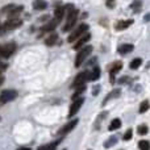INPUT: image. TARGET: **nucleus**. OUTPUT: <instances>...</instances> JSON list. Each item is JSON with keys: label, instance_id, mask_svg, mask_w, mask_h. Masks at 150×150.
<instances>
[{"label": "nucleus", "instance_id": "1", "mask_svg": "<svg viewBox=\"0 0 150 150\" xmlns=\"http://www.w3.org/2000/svg\"><path fill=\"white\" fill-rule=\"evenodd\" d=\"M23 25V21L17 17H9L1 26H0V33H4L7 30H13V29H17L18 26Z\"/></svg>", "mask_w": 150, "mask_h": 150}, {"label": "nucleus", "instance_id": "2", "mask_svg": "<svg viewBox=\"0 0 150 150\" xmlns=\"http://www.w3.org/2000/svg\"><path fill=\"white\" fill-rule=\"evenodd\" d=\"M91 53H92V46H90V45H88V46H83L82 49L78 52L76 58H75V67H79Z\"/></svg>", "mask_w": 150, "mask_h": 150}, {"label": "nucleus", "instance_id": "3", "mask_svg": "<svg viewBox=\"0 0 150 150\" xmlns=\"http://www.w3.org/2000/svg\"><path fill=\"white\" fill-rule=\"evenodd\" d=\"M87 30H88L87 24H80L75 30H73L70 33V36H69V38H67V42H74V41H76V40H79L83 34H86V32Z\"/></svg>", "mask_w": 150, "mask_h": 150}, {"label": "nucleus", "instance_id": "4", "mask_svg": "<svg viewBox=\"0 0 150 150\" xmlns=\"http://www.w3.org/2000/svg\"><path fill=\"white\" fill-rule=\"evenodd\" d=\"M16 44L15 42H9L5 45H0V57L1 58H9L11 55L15 53Z\"/></svg>", "mask_w": 150, "mask_h": 150}, {"label": "nucleus", "instance_id": "5", "mask_svg": "<svg viewBox=\"0 0 150 150\" xmlns=\"http://www.w3.org/2000/svg\"><path fill=\"white\" fill-rule=\"evenodd\" d=\"M17 98V91L15 90H4L1 93H0V103L5 104V103H9V101L15 100Z\"/></svg>", "mask_w": 150, "mask_h": 150}, {"label": "nucleus", "instance_id": "6", "mask_svg": "<svg viewBox=\"0 0 150 150\" xmlns=\"http://www.w3.org/2000/svg\"><path fill=\"white\" fill-rule=\"evenodd\" d=\"M78 15H79V11L78 9H74L69 13L67 15V23H66L65 26H63V32H69L75 25V23H76V20H78Z\"/></svg>", "mask_w": 150, "mask_h": 150}, {"label": "nucleus", "instance_id": "7", "mask_svg": "<svg viewBox=\"0 0 150 150\" xmlns=\"http://www.w3.org/2000/svg\"><path fill=\"white\" fill-rule=\"evenodd\" d=\"M88 75H90L88 71H82V73H79L76 76H75L73 84H71V88H76V87H79V86L84 84V83L88 80Z\"/></svg>", "mask_w": 150, "mask_h": 150}, {"label": "nucleus", "instance_id": "8", "mask_svg": "<svg viewBox=\"0 0 150 150\" xmlns=\"http://www.w3.org/2000/svg\"><path fill=\"white\" fill-rule=\"evenodd\" d=\"M83 103H84V99H83V98H78V99H75L73 103H71V105H70V111H69V115H67L69 119H70V117H73L74 115H76V113H78V111H79L80 107L83 105Z\"/></svg>", "mask_w": 150, "mask_h": 150}, {"label": "nucleus", "instance_id": "9", "mask_svg": "<svg viewBox=\"0 0 150 150\" xmlns=\"http://www.w3.org/2000/svg\"><path fill=\"white\" fill-rule=\"evenodd\" d=\"M78 122H79V120H78V119H75V120H73V121H70L69 124H66L65 127H62L59 130H58V134H62V136L69 134V133H70L71 130H73L74 128L76 127Z\"/></svg>", "mask_w": 150, "mask_h": 150}, {"label": "nucleus", "instance_id": "10", "mask_svg": "<svg viewBox=\"0 0 150 150\" xmlns=\"http://www.w3.org/2000/svg\"><path fill=\"white\" fill-rule=\"evenodd\" d=\"M121 69H122V62L117 61V62L112 63L111 69H109V75H111V83H113V82H115V79H113L115 74H117L120 70H121Z\"/></svg>", "mask_w": 150, "mask_h": 150}, {"label": "nucleus", "instance_id": "11", "mask_svg": "<svg viewBox=\"0 0 150 150\" xmlns=\"http://www.w3.org/2000/svg\"><path fill=\"white\" fill-rule=\"evenodd\" d=\"M90 40H91V34H90V33H86V34H83V36L80 37V38L76 41V44L74 45V49H75V50H79V49H82V47H83V45H84V44H87V42L90 41Z\"/></svg>", "mask_w": 150, "mask_h": 150}, {"label": "nucleus", "instance_id": "12", "mask_svg": "<svg viewBox=\"0 0 150 150\" xmlns=\"http://www.w3.org/2000/svg\"><path fill=\"white\" fill-rule=\"evenodd\" d=\"M58 24H59V21H58L57 18L54 17L53 20H50L47 24H45V25L41 28V30H42V32H52V30H54V29L57 28Z\"/></svg>", "mask_w": 150, "mask_h": 150}, {"label": "nucleus", "instance_id": "13", "mask_svg": "<svg viewBox=\"0 0 150 150\" xmlns=\"http://www.w3.org/2000/svg\"><path fill=\"white\" fill-rule=\"evenodd\" d=\"M133 50H134V46H133L132 44H122L119 46V53L121 55H127L129 54V53H132Z\"/></svg>", "mask_w": 150, "mask_h": 150}, {"label": "nucleus", "instance_id": "14", "mask_svg": "<svg viewBox=\"0 0 150 150\" xmlns=\"http://www.w3.org/2000/svg\"><path fill=\"white\" fill-rule=\"evenodd\" d=\"M132 24H133V20H121L115 25V28H116V30H124V29L129 28Z\"/></svg>", "mask_w": 150, "mask_h": 150}, {"label": "nucleus", "instance_id": "15", "mask_svg": "<svg viewBox=\"0 0 150 150\" xmlns=\"http://www.w3.org/2000/svg\"><path fill=\"white\" fill-rule=\"evenodd\" d=\"M33 8L36 11H44L47 8V1L46 0H34L33 1Z\"/></svg>", "mask_w": 150, "mask_h": 150}, {"label": "nucleus", "instance_id": "16", "mask_svg": "<svg viewBox=\"0 0 150 150\" xmlns=\"http://www.w3.org/2000/svg\"><path fill=\"white\" fill-rule=\"evenodd\" d=\"M100 74H101L100 69H99V67H93L92 70H91L90 75H88V80H91V82H95V80H98L99 78H100Z\"/></svg>", "mask_w": 150, "mask_h": 150}, {"label": "nucleus", "instance_id": "17", "mask_svg": "<svg viewBox=\"0 0 150 150\" xmlns=\"http://www.w3.org/2000/svg\"><path fill=\"white\" fill-rule=\"evenodd\" d=\"M65 12H66L65 7H57L55 8V11H54V17L61 23L62 18H63V16H65Z\"/></svg>", "mask_w": 150, "mask_h": 150}, {"label": "nucleus", "instance_id": "18", "mask_svg": "<svg viewBox=\"0 0 150 150\" xmlns=\"http://www.w3.org/2000/svg\"><path fill=\"white\" fill-rule=\"evenodd\" d=\"M120 127H121V120H120V119H113V120H112V122L109 124L108 130H109V132H113V130L119 129Z\"/></svg>", "mask_w": 150, "mask_h": 150}, {"label": "nucleus", "instance_id": "19", "mask_svg": "<svg viewBox=\"0 0 150 150\" xmlns=\"http://www.w3.org/2000/svg\"><path fill=\"white\" fill-rule=\"evenodd\" d=\"M23 11H24L23 5H15V7H13V9L8 13V16H9V17H17V15H20Z\"/></svg>", "mask_w": 150, "mask_h": 150}, {"label": "nucleus", "instance_id": "20", "mask_svg": "<svg viewBox=\"0 0 150 150\" xmlns=\"http://www.w3.org/2000/svg\"><path fill=\"white\" fill-rule=\"evenodd\" d=\"M86 88H87V87H86V83H84V84H82V86H79V87H76V91L73 93V100L80 98V95H82V93L86 91Z\"/></svg>", "mask_w": 150, "mask_h": 150}, {"label": "nucleus", "instance_id": "21", "mask_svg": "<svg viewBox=\"0 0 150 150\" xmlns=\"http://www.w3.org/2000/svg\"><path fill=\"white\" fill-rule=\"evenodd\" d=\"M57 40H58V36L55 33H53V34H50L46 40H45V44H46L47 46H53V45L57 42Z\"/></svg>", "mask_w": 150, "mask_h": 150}, {"label": "nucleus", "instance_id": "22", "mask_svg": "<svg viewBox=\"0 0 150 150\" xmlns=\"http://www.w3.org/2000/svg\"><path fill=\"white\" fill-rule=\"evenodd\" d=\"M116 142H117V137H116V136H112V137H109L108 140L104 142V148H105V149H109L111 146H113Z\"/></svg>", "mask_w": 150, "mask_h": 150}, {"label": "nucleus", "instance_id": "23", "mask_svg": "<svg viewBox=\"0 0 150 150\" xmlns=\"http://www.w3.org/2000/svg\"><path fill=\"white\" fill-rule=\"evenodd\" d=\"M130 8H132L134 12H140L141 8H142V1H141V0H134V1L130 4Z\"/></svg>", "mask_w": 150, "mask_h": 150}, {"label": "nucleus", "instance_id": "24", "mask_svg": "<svg viewBox=\"0 0 150 150\" xmlns=\"http://www.w3.org/2000/svg\"><path fill=\"white\" fill-rule=\"evenodd\" d=\"M141 63H142V59H141V58H134V59L129 63V67L132 69V70H136V69H138L141 66Z\"/></svg>", "mask_w": 150, "mask_h": 150}, {"label": "nucleus", "instance_id": "25", "mask_svg": "<svg viewBox=\"0 0 150 150\" xmlns=\"http://www.w3.org/2000/svg\"><path fill=\"white\" fill-rule=\"evenodd\" d=\"M120 92H121L120 90H113L108 96H107L105 99H104V103L103 104H107V101H108L109 99H113V98H117V96H120Z\"/></svg>", "mask_w": 150, "mask_h": 150}, {"label": "nucleus", "instance_id": "26", "mask_svg": "<svg viewBox=\"0 0 150 150\" xmlns=\"http://www.w3.org/2000/svg\"><path fill=\"white\" fill-rule=\"evenodd\" d=\"M148 132H149V128L146 127L145 124L138 125V128H137V133H138L140 136H145V134H148Z\"/></svg>", "mask_w": 150, "mask_h": 150}, {"label": "nucleus", "instance_id": "27", "mask_svg": "<svg viewBox=\"0 0 150 150\" xmlns=\"http://www.w3.org/2000/svg\"><path fill=\"white\" fill-rule=\"evenodd\" d=\"M149 108H150V103L148 100H144L142 103H141V105H140V113H145Z\"/></svg>", "mask_w": 150, "mask_h": 150}, {"label": "nucleus", "instance_id": "28", "mask_svg": "<svg viewBox=\"0 0 150 150\" xmlns=\"http://www.w3.org/2000/svg\"><path fill=\"white\" fill-rule=\"evenodd\" d=\"M138 148H140V150H150L149 141H145V140L140 141V142H138Z\"/></svg>", "mask_w": 150, "mask_h": 150}, {"label": "nucleus", "instance_id": "29", "mask_svg": "<svg viewBox=\"0 0 150 150\" xmlns=\"http://www.w3.org/2000/svg\"><path fill=\"white\" fill-rule=\"evenodd\" d=\"M13 7H15V4H8V5H5V7H3L0 12H1V13H7V15H8V13L13 9Z\"/></svg>", "mask_w": 150, "mask_h": 150}, {"label": "nucleus", "instance_id": "30", "mask_svg": "<svg viewBox=\"0 0 150 150\" xmlns=\"http://www.w3.org/2000/svg\"><path fill=\"white\" fill-rule=\"evenodd\" d=\"M132 136H133V130L132 129H128L127 132H125V134L122 136V140H124V141H129L130 138H132Z\"/></svg>", "mask_w": 150, "mask_h": 150}, {"label": "nucleus", "instance_id": "31", "mask_svg": "<svg viewBox=\"0 0 150 150\" xmlns=\"http://www.w3.org/2000/svg\"><path fill=\"white\" fill-rule=\"evenodd\" d=\"M115 3H116V0H105V4H107V7L108 8H113Z\"/></svg>", "mask_w": 150, "mask_h": 150}, {"label": "nucleus", "instance_id": "32", "mask_svg": "<svg viewBox=\"0 0 150 150\" xmlns=\"http://www.w3.org/2000/svg\"><path fill=\"white\" fill-rule=\"evenodd\" d=\"M7 67H8L7 63H4L3 61H0V71H5L7 70Z\"/></svg>", "mask_w": 150, "mask_h": 150}, {"label": "nucleus", "instance_id": "33", "mask_svg": "<svg viewBox=\"0 0 150 150\" xmlns=\"http://www.w3.org/2000/svg\"><path fill=\"white\" fill-rule=\"evenodd\" d=\"M99 90H100V87H99V86H96V87L93 88V95H95V96L99 93Z\"/></svg>", "mask_w": 150, "mask_h": 150}, {"label": "nucleus", "instance_id": "34", "mask_svg": "<svg viewBox=\"0 0 150 150\" xmlns=\"http://www.w3.org/2000/svg\"><path fill=\"white\" fill-rule=\"evenodd\" d=\"M144 20H145V21H150V13H149V15H146L145 17H144Z\"/></svg>", "mask_w": 150, "mask_h": 150}, {"label": "nucleus", "instance_id": "35", "mask_svg": "<svg viewBox=\"0 0 150 150\" xmlns=\"http://www.w3.org/2000/svg\"><path fill=\"white\" fill-rule=\"evenodd\" d=\"M16 150H32L30 148H18V149H16Z\"/></svg>", "mask_w": 150, "mask_h": 150}, {"label": "nucleus", "instance_id": "36", "mask_svg": "<svg viewBox=\"0 0 150 150\" xmlns=\"http://www.w3.org/2000/svg\"><path fill=\"white\" fill-rule=\"evenodd\" d=\"M3 83H4V78H3V76H0V86H1Z\"/></svg>", "mask_w": 150, "mask_h": 150}, {"label": "nucleus", "instance_id": "37", "mask_svg": "<svg viewBox=\"0 0 150 150\" xmlns=\"http://www.w3.org/2000/svg\"><path fill=\"white\" fill-rule=\"evenodd\" d=\"M0 120H1V117H0Z\"/></svg>", "mask_w": 150, "mask_h": 150}]
</instances>
